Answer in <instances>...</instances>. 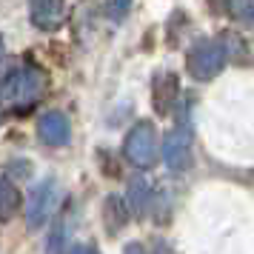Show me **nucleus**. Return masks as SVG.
Instances as JSON below:
<instances>
[{
    "label": "nucleus",
    "instance_id": "1",
    "mask_svg": "<svg viewBox=\"0 0 254 254\" xmlns=\"http://www.w3.org/2000/svg\"><path fill=\"white\" fill-rule=\"evenodd\" d=\"M43 92H46V74L35 66L12 69L0 83V100H3V106H9L14 112L32 109Z\"/></svg>",
    "mask_w": 254,
    "mask_h": 254
},
{
    "label": "nucleus",
    "instance_id": "2",
    "mask_svg": "<svg viewBox=\"0 0 254 254\" xmlns=\"http://www.w3.org/2000/svg\"><path fill=\"white\" fill-rule=\"evenodd\" d=\"M58 203H60V186H58V180H55V177L40 180V183L29 191V200H26V206H23L29 231L43 229L49 220H52V214H55Z\"/></svg>",
    "mask_w": 254,
    "mask_h": 254
},
{
    "label": "nucleus",
    "instance_id": "3",
    "mask_svg": "<svg viewBox=\"0 0 254 254\" xmlns=\"http://www.w3.org/2000/svg\"><path fill=\"white\" fill-rule=\"evenodd\" d=\"M123 151H126V157L134 166H151L154 157H157V134H154V126L146 123V120L137 123V126L128 131Z\"/></svg>",
    "mask_w": 254,
    "mask_h": 254
},
{
    "label": "nucleus",
    "instance_id": "4",
    "mask_svg": "<svg viewBox=\"0 0 254 254\" xmlns=\"http://www.w3.org/2000/svg\"><path fill=\"white\" fill-rule=\"evenodd\" d=\"M223 49L217 43H197L191 49V55H189V71L200 77V80H206L211 74H217L223 69Z\"/></svg>",
    "mask_w": 254,
    "mask_h": 254
},
{
    "label": "nucleus",
    "instance_id": "5",
    "mask_svg": "<svg viewBox=\"0 0 254 254\" xmlns=\"http://www.w3.org/2000/svg\"><path fill=\"white\" fill-rule=\"evenodd\" d=\"M37 134L46 146H66L71 137V128H69V117L63 112H46L40 115L37 120Z\"/></svg>",
    "mask_w": 254,
    "mask_h": 254
},
{
    "label": "nucleus",
    "instance_id": "6",
    "mask_svg": "<svg viewBox=\"0 0 254 254\" xmlns=\"http://www.w3.org/2000/svg\"><path fill=\"white\" fill-rule=\"evenodd\" d=\"M163 157H166V166L174 169V172H180V169L189 166V160H191V140H189V134L183 128H174V131L166 134V140H163Z\"/></svg>",
    "mask_w": 254,
    "mask_h": 254
},
{
    "label": "nucleus",
    "instance_id": "7",
    "mask_svg": "<svg viewBox=\"0 0 254 254\" xmlns=\"http://www.w3.org/2000/svg\"><path fill=\"white\" fill-rule=\"evenodd\" d=\"M32 23L43 32H55L58 26H63V17H66V6L63 3H55V0H37L32 3Z\"/></svg>",
    "mask_w": 254,
    "mask_h": 254
},
{
    "label": "nucleus",
    "instance_id": "8",
    "mask_svg": "<svg viewBox=\"0 0 254 254\" xmlns=\"http://www.w3.org/2000/svg\"><path fill=\"white\" fill-rule=\"evenodd\" d=\"M20 211V191L17 186L0 174V223H9Z\"/></svg>",
    "mask_w": 254,
    "mask_h": 254
},
{
    "label": "nucleus",
    "instance_id": "9",
    "mask_svg": "<svg viewBox=\"0 0 254 254\" xmlns=\"http://www.w3.org/2000/svg\"><path fill=\"white\" fill-rule=\"evenodd\" d=\"M106 223H109V231H117L126 223V208H123L120 197H109L106 200Z\"/></svg>",
    "mask_w": 254,
    "mask_h": 254
},
{
    "label": "nucleus",
    "instance_id": "10",
    "mask_svg": "<svg viewBox=\"0 0 254 254\" xmlns=\"http://www.w3.org/2000/svg\"><path fill=\"white\" fill-rule=\"evenodd\" d=\"M69 254H100L94 246H86V243H80V246H71Z\"/></svg>",
    "mask_w": 254,
    "mask_h": 254
},
{
    "label": "nucleus",
    "instance_id": "11",
    "mask_svg": "<svg viewBox=\"0 0 254 254\" xmlns=\"http://www.w3.org/2000/svg\"><path fill=\"white\" fill-rule=\"evenodd\" d=\"M126 254H143V249H140L137 243H131V246L126 249Z\"/></svg>",
    "mask_w": 254,
    "mask_h": 254
},
{
    "label": "nucleus",
    "instance_id": "12",
    "mask_svg": "<svg viewBox=\"0 0 254 254\" xmlns=\"http://www.w3.org/2000/svg\"><path fill=\"white\" fill-rule=\"evenodd\" d=\"M0 55H3V35H0Z\"/></svg>",
    "mask_w": 254,
    "mask_h": 254
}]
</instances>
